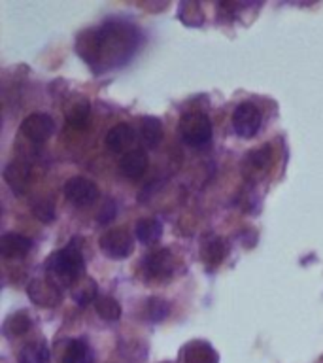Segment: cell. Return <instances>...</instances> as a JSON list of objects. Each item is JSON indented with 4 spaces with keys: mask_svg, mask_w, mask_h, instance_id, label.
Returning <instances> with one entry per match:
<instances>
[{
    "mask_svg": "<svg viewBox=\"0 0 323 363\" xmlns=\"http://www.w3.org/2000/svg\"><path fill=\"white\" fill-rule=\"evenodd\" d=\"M136 140V130L129 123L113 125L104 136V144L110 152L113 153H127L130 152V146Z\"/></svg>",
    "mask_w": 323,
    "mask_h": 363,
    "instance_id": "cell-10",
    "label": "cell"
},
{
    "mask_svg": "<svg viewBox=\"0 0 323 363\" xmlns=\"http://www.w3.org/2000/svg\"><path fill=\"white\" fill-rule=\"evenodd\" d=\"M263 125V113L251 102L238 104L232 113V129L240 138H254Z\"/></svg>",
    "mask_w": 323,
    "mask_h": 363,
    "instance_id": "cell-7",
    "label": "cell"
},
{
    "mask_svg": "<svg viewBox=\"0 0 323 363\" xmlns=\"http://www.w3.org/2000/svg\"><path fill=\"white\" fill-rule=\"evenodd\" d=\"M140 140L146 147H157L163 142V125L157 118H144L140 123Z\"/></svg>",
    "mask_w": 323,
    "mask_h": 363,
    "instance_id": "cell-19",
    "label": "cell"
},
{
    "mask_svg": "<svg viewBox=\"0 0 323 363\" xmlns=\"http://www.w3.org/2000/svg\"><path fill=\"white\" fill-rule=\"evenodd\" d=\"M19 363H50V348L44 340L28 342L19 352Z\"/></svg>",
    "mask_w": 323,
    "mask_h": 363,
    "instance_id": "cell-20",
    "label": "cell"
},
{
    "mask_svg": "<svg viewBox=\"0 0 323 363\" xmlns=\"http://www.w3.org/2000/svg\"><path fill=\"white\" fill-rule=\"evenodd\" d=\"M33 214L42 223H51L55 220V206H53L50 199H42V201H36L33 204Z\"/></svg>",
    "mask_w": 323,
    "mask_h": 363,
    "instance_id": "cell-25",
    "label": "cell"
},
{
    "mask_svg": "<svg viewBox=\"0 0 323 363\" xmlns=\"http://www.w3.org/2000/svg\"><path fill=\"white\" fill-rule=\"evenodd\" d=\"M53 133H55V121L47 113L36 112L23 119L21 135L34 144H44L50 140Z\"/></svg>",
    "mask_w": 323,
    "mask_h": 363,
    "instance_id": "cell-8",
    "label": "cell"
},
{
    "mask_svg": "<svg viewBox=\"0 0 323 363\" xmlns=\"http://www.w3.org/2000/svg\"><path fill=\"white\" fill-rule=\"evenodd\" d=\"M119 170H121V174L127 176L129 180H140L147 170L146 152L140 150V147H135V150L123 153V155H121V161H119Z\"/></svg>",
    "mask_w": 323,
    "mask_h": 363,
    "instance_id": "cell-15",
    "label": "cell"
},
{
    "mask_svg": "<svg viewBox=\"0 0 323 363\" xmlns=\"http://www.w3.org/2000/svg\"><path fill=\"white\" fill-rule=\"evenodd\" d=\"M176 261L172 252L166 248L153 250L144 257L142 261V271H144V277L147 280H155V282H161V280H166L174 274Z\"/></svg>",
    "mask_w": 323,
    "mask_h": 363,
    "instance_id": "cell-4",
    "label": "cell"
},
{
    "mask_svg": "<svg viewBox=\"0 0 323 363\" xmlns=\"http://www.w3.org/2000/svg\"><path fill=\"white\" fill-rule=\"evenodd\" d=\"M33 248V240L21 233H6L0 238V254L8 261L23 259Z\"/></svg>",
    "mask_w": 323,
    "mask_h": 363,
    "instance_id": "cell-13",
    "label": "cell"
},
{
    "mask_svg": "<svg viewBox=\"0 0 323 363\" xmlns=\"http://www.w3.org/2000/svg\"><path fill=\"white\" fill-rule=\"evenodd\" d=\"M27 295L36 306L55 308L62 301V288L53 278H34L27 286Z\"/></svg>",
    "mask_w": 323,
    "mask_h": 363,
    "instance_id": "cell-5",
    "label": "cell"
},
{
    "mask_svg": "<svg viewBox=\"0 0 323 363\" xmlns=\"http://www.w3.org/2000/svg\"><path fill=\"white\" fill-rule=\"evenodd\" d=\"M67 121L74 129H87L91 121V106L87 101H78L67 110Z\"/></svg>",
    "mask_w": 323,
    "mask_h": 363,
    "instance_id": "cell-21",
    "label": "cell"
},
{
    "mask_svg": "<svg viewBox=\"0 0 323 363\" xmlns=\"http://www.w3.org/2000/svg\"><path fill=\"white\" fill-rule=\"evenodd\" d=\"M136 36V28L125 23H108L102 28H91L79 34L76 40V51L79 57H84L87 65L102 62L110 68L108 61H115V65H119L135 53Z\"/></svg>",
    "mask_w": 323,
    "mask_h": 363,
    "instance_id": "cell-1",
    "label": "cell"
},
{
    "mask_svg": "<svg viewBox=\"0 0 323 363\" xmlns=\"http://www.w3.org/2000/svg\"><path fill=\"white\" fill-rule=\"evenodd\" d=\"M183 363H220V354L206 340H191L180 352Z\"/></svg>",
    "mask_w": 323,
    "mask_h": 363,
    "instance_id": "cell-12",
    "label": "cell"
},
{
    "mask_svg": "<svg viewBox=\"0 0 323 363\" xmlns=\"http://www.w3.org/2000/svg\"><path fill=\"white\" fill-rule=\"evenodd\" d=\"M147 320H152V322H161L164 318L169 316V303L163 299H149L147 301Z\"/></svg>",
    "mask_w": 323,
    "mask_h": 363,
    "instance_id": "cell-26",
    "label": "cell"
},
{
    "mask_svg": "<svg viewBox=\"0 0 323 363\" xmlns=\"http://www.w3.org/2000/svg\"><path fill=\"white\" fill-rule=\"evenodd\" d=\"M212 121L203 112H187L178 123V135L187 146L203 147L212 140Z\"/></svg>",
    "mask_w": 323,
    "mask_h": 363,
    "instance_id": "cell-3",
    "label": "cell"
},
{
    "mask_svg": "<svg viewBox=\"0 0 323 363\" xmlns=\"http://www.w3.org/2000/svg\"><path fill=\"white\" fill-rule=\"evenodd\" d=\"M95 311L106 322H118L119 318H121V305L113 297H110V295H101L95 301Z\"/></svg>",
    "mask_w": 323,
    "mask_h": 363,
    "instance_id": "cell-23",
    "label": "cell"
},
{
    "mask_svg": "<svg viewBox=\"0 0 323 363\" xmlns=\"http://www.w3.org/2000/svg\"><path fill=\"white\" fill-rule=\"evenodd\" d=\"M272 161V150L271 146H263L259 150H251L244 159V172H265Z\"/></svg>",
    "mask_w": 323,
    "mask_h": 363,
    "instance_id": "cell-18",
    "label": "cell"
},
{
    "mask_svg": "<svg viewBox=\"0 0 323 363\" xmlns=\"http://www.w3.org/2000/svg\"><path fill=\"white\" fill-rule=\"evenodd\" d=\"M30 318L27 316V312H16L11 314L8 320L4 322V333L6 337H19V335H25L30 329Z\"/></svg>",
    "mask_w": 323,
    "mask_h": 363,
    "instance_id": "cell-24",
    "label": "cell"
},
{
    "mask_svg": "<svg viewBox=\"0 0 323 363\" xmlns=\"http://www.w3.org/2000/svg\"><path fill=\"white\" fill-rule=\"evenodd\" d=\"M115 212H118V206L113 201H106V204L102 206L101 216H98V221L101 223H108V221H112L115 218Z\"/></svg>",
    "mask_w": 323,
    "mask_h": 363,
    "instance_id": "cell-27",
    "label": "cell"
},
{
    "mask_svg": "<svg viewBox=\"0 0 323 363\" xmlns=\"http://www.w3.org/2000/svg\"><path fill=\"white\" fill-rule=\"evenodd\" d=\"M59 362L61 363H93V350L81 339L64 340L59 348Z\"/></svg>",
    "mask_w": 323,
    "mask_h": 363,
    "instance_id": "cell-14",
    "label": "cell"
},
{
    "mask_svg": "<svg viewBox=\"0 0 323 363\" xmlns=\"http://www.w3.org/2000/svg\"><path fill=\"white\" fill-rule=\"evenodd\" d=\"M45 269L50 272V278H53L61 288L64 284L74 286L78 280H81L85 277V259L76 240L68 244L67 248L51 254Z\"/></svg>",
    "mask_w": 323,
    "mask_h": 363,
    "instance_id": "cell-2",
    "label": "cell"
},
{
    "mask_svg": "<svg viewBox=\"0 0 323 363\" xmlns=\"http://www.w3.org/2000/svg\"><path fill=\"white\" fill-rule=\"evenodd\" d=\"M64 197L74 206H89L98 199V186L84 176H74L64 184Z\"/></svg>",
    "mask_w": 323,
    "mask_h": 363,
    "instance_id": "cell-9",
    "label": "cell"
},
{
    "mask_svg": "<svg viewBox=\"0 0 323 363\" xmlns=\"http://www.w3.org/2000/svg\"><path fill=\"white\" fill-rule=\"evenodd\" d=\"M225 242H223V238L220 237L208 238V240L203 244V248H200V257H203L204 265L208 267V269H215L217 265H221L223 259H225Z\"/></svg>",
    "mask_w": 323,
    "mask_h": 363,
    "instance_id": "cell-17",
    "label": "cell"
},
{
    "mask_svg": "<svg viewBox=\"0 0 323 363\" xmlns=\"http://www.w3.org/2000/svg\"><path fill=\"white\" fill-rule=\"evenodd\" d=\"M4 180L10 186V189L17 195H23L27 191L28 184H30V164L21 161V159H13L6 164L4 169Z\"/></svg>",
    "mask_w": 323,
    "mask_h": 363,
    "instance_id": "cell-11",
    "label": "cell"
},
{
    "mask_svg": "<svg viewBox=\"0 0 323 363\" xmlns=\"http://www.w3.org/2000/svg\"><path fill=\"white\" fill-rule=\"evenodd\" d=\"M72 299L78 303L79 306L89 305V303H95L98 299V295H96V282L93 278L84 277L81 280L72 286Z\"/></svg>",
    "mask_w": 323,
    "mask_h": 363,
    "instance_id": "cell-22",
    "label": "cell"
},
{
    "mask_svg": "<svg viewBox=\"0 0 323 363\" xmlns=\"http://www.w3.org/2000/svg\"><path fill=\"white\" fill-rule=\"evenodd\" d=\"M102 254L110 259H127L135 250V238L125 229H108L98 240Z\"/></svg>",
    "mask_w": 323,
    "mask_h": 363,
    "instance_id": "cell-6",
    "label": "cell"
},
{
    "mask_svg": "<svg viewBox=\"0 0 323 363\" xmlns=\"http://www.w3.org/2000/svg\"><path fill=\"white\" fill-rule=\"evenodd\" d=\"M161 235H163V225L155 218H142V220L136 221L135 237L144 246H152V244L159 242Z\"/></svg>",
    "mask_w": 323,
    "mask_h": 363,
    "instance_id": "cell-16",
    "label": "cell"
}]
</instances>
